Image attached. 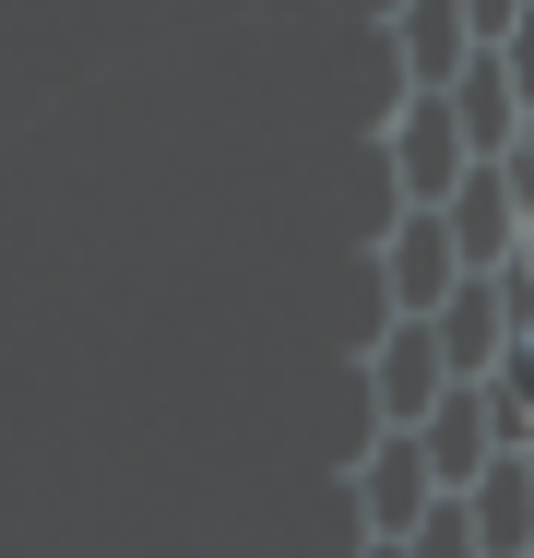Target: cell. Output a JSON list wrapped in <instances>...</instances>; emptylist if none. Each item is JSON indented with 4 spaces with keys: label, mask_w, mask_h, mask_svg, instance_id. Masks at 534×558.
Returning a JSON list of instances; mask_svg holds the SVG:
<instances>
[{
    "label": "cell",
    "mask_w": 534,
    "mask_h": 558,
    "mask_svg": "<svg viewBox=\"0 0 534 558\" xmlns=\"http://www.w3.org/2000/svg\"><path fill=\"white\" fill-rule=\"evenodd\" d=\"M392 36H404V84L416 96H451L463 84V0H404Z\"/></svg>",
    "instance_id": "obj_2"
},
{
    "label": "cell",
    "mask_w": 534,
    "mask_h": 558,
    "mask_svg": "<svg viewBox=\"0 0 534 558\" xmlns=\"http://www.w3.org/2000/svg\"><path fill=\"white\" fill-rule=\"evenodd\" d=\"M463 286H475V274H463L451 215H404V226H392V298H404V322H439Z\"/></svg>",
    "instance_id": "obj_1"
},
{
    "label": "cell",
    "mask_w": 534,
    "mask_h": 558,
    "mask_svg": "<svg viewBox=\"0 0 534 558\" xmlns=\"http://www.w3.org/2000/svg\"><path fill=\"white\" fill-rule=\"evenodd\" d=\"M404 558H487V535H475V511H463V499H439V511L416 523V547H404Z\"/></svg>",
    "instance_id": "obj_3"
}]
</instances>
